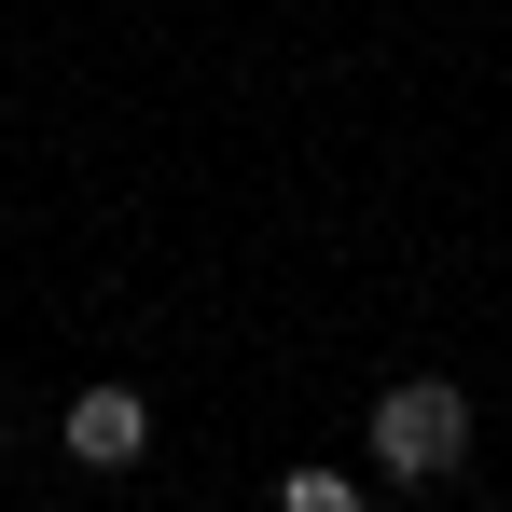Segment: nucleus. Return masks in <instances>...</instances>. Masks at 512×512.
Returning <instances> with one entry per match:
<instances>
[{
  "label": "nucleus",
  "instance_id": "1",
  "mask_svg": "<svg viewBox=\"0 0 512 512\" xmlns=\"http://www.w3.org/2000/svg\"><path fill=\"white\" fill-rule=\"evenodd\" d=\"M471 457V388L457 374H402L388 402H374V471L388 485H443Z\"/></svg>",
  "mask_w": 512,
  "mask_h": 512
},
{
  "label": "nucleus",
  "instance_id": "3",
  "mask_svg": "<svg viewBox=\"0 0 512 512\" xmlns=\"http://www.w3.org/2000/svg\"><path fill=\"white\" fill-rule=\"evenodd\" d=\"M277 512H374V499H360L346 471H291V485H277Z\"/></svg>",
  "mask_w": 512,
  "mask_h": 512
},
{
  "label": "nucleus",
  "instance_id": "2",
  "mask_svg": "<svg viewBox=\"0 0 512 512\" xmlns=\"http://www.w3.org/2000/svg\"><path fill=\"white\" fill-rule=\"evenodd\" d=\"M70 457H84V471H139V457H153V402H139V388H84V402H70Z\"/></svg>",
  "mask_w": 512,
  "mask_h": 512
}]
</instances>
